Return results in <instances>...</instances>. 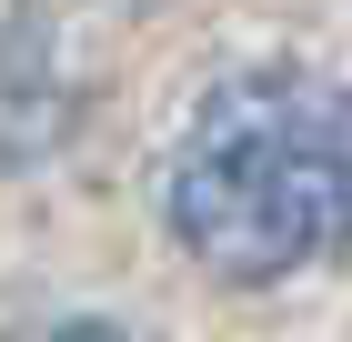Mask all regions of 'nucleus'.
Masks as SVG:
<instances>
[{"instance_id": "obj_3", "label": "nucleus", "mask_w": 352, "mask_h": 342, "mask_svg": "<svg viewBox=\"0 0 352 342\" xmlns=\"http://www.w3.org/2000/svg\"><path fill=\"white\" fill-rule=\"evenodd\" d=\"M0 342H151V332H131L111 312H41V322H10Z\"/></svg>"}, {"instance_id": "obj_1", "label": "nucleus", "mask_w": 352, "mask_h": 342, "mask_svg": "<svg viewBox=\"0 0 352 342\" xmlns=\"http://www.w3.org/2000/svg\"><path fill=\"white\" fill-rule=\"evenodd\" d=\"M162 232L221 292H282L352 242V91L302 61H242L182 111Z\"/></svg>"}, {"instance_id": "obj_2", "label": "nucleus", "mask_w": 352, "mask_h": 342, "mask_svg": "<svg viewBox=\"0 0 352 342\" xmlns=\"http://www.w3.org/2000/svg\"><path fill=\"white\" fill-rule=\"evenodd\" d=\"M71 121V71L41 21H0V161H51Z\"/></svg>"}]
</instances>
